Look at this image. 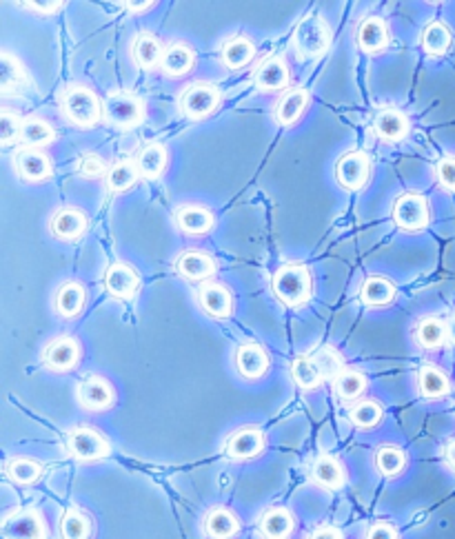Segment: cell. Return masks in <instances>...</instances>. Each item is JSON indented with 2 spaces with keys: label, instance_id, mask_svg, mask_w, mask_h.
Returning a JSON list of instances; mask_svg holds the SVG:
<instances>
[{
  "label": "cell",
  "instance_id": "cell-1",
  "mask_svg": "<svg viewBox=\"0 0 455 539\" xmlns=\"http://www.w3.org/2000/svg\"><path fill=\"white\" fill-rule=\"evenodd\" d=\"M273 293L286 307H302L313 293V277L304 264H286L273 276Z\"/></svg>",
  "mask_w": 455,
  "mask_h": 539
},
{
  "label": "cell",
  "instance_id": "cell-2",
  "mask_svg": "<svg viewBox=\"0 0 455 539\" xmlns=\"http://www.w3.org/2000/svg\"><path fill=\"white\" fill-rule=\"evenodd\" d=\"M60 109H63L65 118L78 127H94L103 116L100 98L82 85H69L60 94Z\"/></svg>",
  "mask_w": 455,
  "mask_h": 539
},
{
  "label": "cell",
  "instance_id": "cell-3",
  "mask_svg": "<svg viewBox=\"0 0 455 539\" xmlns=\"http://www.w3.org/2000/svg\"><path fill=\"white\" fill-rule=\"evenodd\" d=\"M331 45V32L320 16H307L298 23L294 34V47L300 59H318Z\"/></svg>",
  "mask_w": 455,
  "mask_h": 539
},
{
  "label": "cell",
  "instance_id": "cell-4",
  "mask_svg": "<svg viewBox=\"0 0 455 539\" xmlns=\"http://www.w3.org/2000/svg\"><path fill=\"white\" fill-rule=\"evenodd\" d=\"M105 116L122 129L136 127L145 121V103L131 91H114L105 100Z\"/></svg>",
  "mask_w": 455,
  "mask_h": 539
},
{
  "label": "cell",
  "instance_id": "cell-5",
  "mask_svg": "<svg viewBox=\"0 0 455 539\" xmlns=\"http://www.w3.org/2000/svg\"><path fill=\"white\" fill-rule=\"evenodd\" d=\"M428 218H431L428 200L420 193H402L393 205V220L404 231H420L427 227Z\"/></svg>",
  "mask_w": 455,
  "mask_h": 539
},
{
  "label": "cell",
  "instance_id": "cell-6",
  "mask_svg": "<svg viewBox=\"0 0 455 539\" xmlns=\"http://www.w3.org/2000/svg\"><path fill=\"white\" fill-rule=\"evenodd\" d=\"M67 446L74 457L82 459V462H96V459H103L109 455V441L90 426L74 428L69 433Z\"/></svg>",
  "mask_w": 455,
  "mask_h": 539
},
{
  "label": "cell",
  "instance_id": "cell-7",
  "mask_svg": "<svg viewBox=\"0 0 455 539\" xmlns=\"http://www.w3.org/2000/svg\"><path fill=\"white\" fill-rule=\"evenodd\" d=\"M3 535H5V539H45L47 526L41 512L25 508V511L7 515L5 524H3Z\"/></svg>",
  "mask_w": 455,
  "mask_h": 539
},
{
  "label": "cell",
  "instance_id": "cell-8",
  "mask_svg": "<svg viewBox=\"0 0 455 539\" xmlns=\"http://www.w3.org/2000/svg\"><path fill=\"white\" fill-rule=\"evenodd\" d=\"M183 112L187 113L189 118H207L209 113H214V109L220 105V91L216 90L214 85H192L187 87V91L183 94Z\"/></svg>",
  "mask_w": 455,
  "mask_h": 539
},
{
  "label": "cell",
  "instance_id": "cell-9",
  "mask_svg": "<svg viewBox=\"0 0 455 539\" xmlns=\"http://www.w3.org/2000/svg\"><path fill=\"white\" fill-rule=\"evenodd\" d=\"M369 158L362 152H351L342 156L335 165V178L347 189H362L369 180Z\"/></svg>",
  "mask_w": 455,
  "mask_h": 539
},
{
  "label": "cell",
  "instance_id": "cell-10",
  "mask_svg": "<svg viewBox=\"0 0 455 539\" xmlns=\"http://www.w3.org/2000/svg\"><path fill=\"white\" fill-rule=\"evenodd\" d=\"M43 360H45V364L51 371H59V373L72 371L78 364V360H81V347H78V342L74 338L63 335V338H56L54 342L47 344Z\"/></svg>",
  "mask_w": 455,
  "mask_h": 539
},
{
  "label": "cell",
  "instance_id": "cell-11",
  "mask_svg": "<svg viewBox=\"0 0 455 539\" xmlns=\"http://www.w3.org/2000/svg\"><path fill=\"white\" fill-rule=\"evenodd\" d=\"M114 388L100 375H90L78 387V400L90 410H107L114 404Z\"/></svg>",
  "mask_w": 455,
  "mask_h": 539
},
{
  "label": "cell",
  "instance_id": "cell-12",
  "mask_svg": "<svg viewBox=\"0 0 455 539\" xmlns=\"http://www.w3.org/2000/svg\"><path fill=\"white\" fill-rule=\"evenodd\" d=\"M105 286H107L109 295H114V298L129 300L134 298L136 291H138L140 277L134 267H129V264L125 262H116L105 273Z\"/></svg>",
  "mask_w": 455,
  "mask_h": 539
},
{
  "label": "cell",
  "instance_id": "cell-13",
  "mask_svg": "<svg viewBox=\"0 0 455 539\" xmlns=\"http://www.w3.org/2000/svg\"><path fill=\"white\" fill-rule=\"evenodd\" d=\"M264 449V435L258 428H240V431L233 433L227 440V455L231 459H249L255 457L260 450Z\"/></svg>",
  "mask_w": 455,
  "mask_h": 539
},
{
  "label": "cell",
  "instance_id": "cell-14",
  "mask_svg": "<svg viewBox=\"0 0 455 539\" xmlns=\"http://www.w3.org/2000/svg\"><path fill=\"white\" fill-rule=\"evenodd\" d=\"M198 302L205 309V313H209L211 317H229L233 313V298L231 291L223 285H207L202 286L200 293H198Z\"/></svg>",
  "mask_w": 455,
  "mask_h": 539
},
{
  "label": "cell",
  "instance_id": "cell-15",
  "mask_svg": "<svg viewBox=\"0 0 455 539\" xmlns=\"http://www.w3.org/2000/svg\"><path fill=\"white\" fill-rule=\"evenodd\" d=\"M176 223L189 236H202V233L211 231L216 224V218L211 211L198 205H184L176 211Z\"/></svg>",
  "mask_w": 455,
  "mask_h": 539
},
{
  "label": "cell",
  "instance_id": "cell-16",
  "mask_svg": "<svg viewBox=\"0 0 455 539\" xmlns=\"http://www.w3.org/2000/svg\"><path fill=\"white\" fill-rule=\"evenodd\" d=\"M236 366L242 378L258 379L267 373L269 355L258 344H242L236 353Z\"/></svg>",
  "mask_w": 455,
  "mask_h": 539
},
{
  "label": "cell",
  "instance_id": "cell-17",
  "mask_svg": "<svg viewBox=\"0 0 455 539\" xmlns=\"http://www.w3.org/2000/svg\"><path fill=\"white\" fill-rule=\"evenodd\" d=\"M388 43V32H387V23L378 16H369L360 23L357 27V45H360L362 51L366 54H378L387 47Z\"/></svg>",
  "mask_w": 455,
  "mask_h": 539
},
{
  "label": "cell",
  "instance_id": "cell-18",
  "mask_svg": "<svg viewBox=\"0 0 455 539\" xmlns=\"http://www.w3.org/2000/svg\"><path fill=\"white\" fill-rule=\"evenodd\" d=\"M176 269H178L180 276L187 277V280L200 282L214 276L216 262L211 255L202 254V251H184L178 258V262H176Z\"/></svg>",
  "mask_w": 455,
  "mask_h": 539
},
{
  "label": "cell",
  "instance_id": "cell-19",
  "mask_svg": "<svg viewBox=\"0 0 455 539\" xmlns=\"http://www.w3.org/2000/svg\"><path fill=\"white\" fill-rule=\"evenodd\" d=\"M16 171L29 183H41L51 176V162L43 152L27 149V152H20L16 156Z\"/></svg>",
  "mask_w": 455,
  "mask_h": 539
},
{
  "label": "cell",
  "instance_id": "cell-20",
  "mask_svg": "<svg viewBox=\"0 0 455 539\" xmlns=\"http://www.w3.org/2000/svg\"><path fill=\"white\" fill-rule=\"evenodd\" d=\"M294 515L286 508H271L260 519V535L264 539H289L294 533Z\"/></svg>",
  "mask_w": 455,
  "mask_h": 539
},
{
  "label": "cell",
  "instance_id": "cell-21",
  "mask_svg": "<svg viewBox=\"0 0 455 539\" xmlns=\"http://www.w3.org/2000/svg\"><path fill=\"white\" fill-rule=\"evenodd\" d=\"M307 105H309V91L307 90L298 87V90L286 91V94L282 96V98L278 100V105H276L278 125H282V127L294 125V122L298 121L300 116H302V112L307 109Z\"/></svg>",
  "mask_w": 455,
  "mask_h": 539
},
{
  "label": "cell",
  "instance_id": "cell-22",
  "mask_svg": "<svg viewBox=\"0 0 455 539\" xmlns=\"http://www.w3.org/2000/svg\"><path fill=\"white\" fill-rule=\"evenodd\" d=\"M193 63H196V54L192 51V47H187L184 43H174L162 54L161 67L167 76H184L193 67Z\"/></svg>",
  "mask_w": 455,
  "mask_h": 539
},
{
  "label": "cell",
  "instance_id": "cell-23",
  "mask_svg": "<svg viewBox=\"0 0 455 539\" xmlns=\"http://www.w3.org/2000/svg\"><path fill=\"white\" fill-rule=\"evenodd\" d=\"M313 480L318 481L325 488H342L344 481H347V473H344V466L331 455H320V457L313 462Z\"/></svg>",
  "mask_w": 455,
  "mask_h": 539
},
{
  "label": "cell",
  "instance_id": "cell-24",
  "mask_svg": "<svg viewBox=\"0 0 455 539\" xmlns=\"http://www.w3.org/2000/svg\"><path fill=\"white\" fill-rule=\"evenodd\" d=\"M240 530V521L229 508H214L205 517V533L211 539H231Z\"/></svg>",
  "mask_w": 455,
  "mask_h": 539
},
{
  "label": "cell",
  "instance_id": "cell-25",
  "mask_svg": "<svg viewBox=\"0 0 455 539\" xmlns=\"http://www.w3.org/2000/svg\"><path fill=\"white\" fill-rule=\"evenodd\" d=\"M418 388H420V395L427 397V400H437V397L449 395L451 384L444 371H440L437 366L427 364L422 366L418 373Z\"/></svg>",
  "mask_w": 455,
  "mask_h": 539
},
{
  "label": "cell",
  "instance_id": "cell-26",
  "mask_svg": "<svg viewBox=\"0 0 455 539\" xmlns=\"http://www.w3.org/2000/svg\"><path fill=\"white\" fill-rule=\"evenodd\" d=\"M360 298L369 307H387L396 298V285L391 280H387V277L369 276L365 280V285H362Z\"/></svg>",
  "mask_w": 455,
  "mask_h": 539
},
{
  "label": "cell",
  "instance_id": "cell-27",
  "mask_svg": "<svg viewBox=\"0 0 455 539\" xmlns=\"http://www.w3.org/2000/svg\"><path fill=\"white\" fill-rule=\"evenodd\" d=\"M162 54H165V51H162L161 41H158L153 34L143 32L136 36L134 47H131V56H134V60L138 67H143V69L156 67V65L162 60Z\"/></svg>",
  "mask_w": 455,
  "mask_h": 539
},
{
  "label": "cell",
  "instance_id": "cell-28",
  "mask_svg": "<svg viewBox=\"0 0 455 539\" xmlns=\"http://www.w3.org/2000/svg\"><path fill=\"white\" fill-rule=\"evenodd\" d=\"M87 227V218L82 211L78 209H60L59 214L51 218V231L54 236L63 238V240H74V238L82 236Z\"/></svg>",
  "mask_w": 455,
  "mask_h": 539
},
{
  "label": "cell",
  "instance_id": "cell-29",
  "mask_svg": "<svg viewBox=\"0 0 455 539\" xmlns=\"http://www.w3.org/2000/svg\"><path fill=\"white\" fill-rule=\"evenodd\" d=\"M373 129L378 134V138H382L384 143H397V140H402L409 134V121L400 112H382L375 118Z\"/></svg>",
  "mask_w": 455,
  "mask_h": 539
},
{
  "label": "cell",
  "instance_id": "cell-30",
  "mask_svg": "<svg viewBox=\"0 0 455 539\" xmlns=\"http://www.w3.org/2000/svg\"><path fill=\"white\" fill-rule=\"evenodd\" d=\"M85 307V286L81 282H65L56 293V309L63 317H76Z\"/></svg>",
  "mask_w": 455,
  "mask_h": 539
},
{
  "label": "cell",
  "instance_id": "cell-31",
  "mask_svg": "<svg viewBox=\"0 0 455 539\" xmlns=\"http://www.w3.org/2000/svg\"><path fill=\"white\" fill-rule=\"evenodd\" d=\"M286 82H289V69L278 59L264 60L258 67V72H255V85L264 91L282 90Z\"/></svg>",
  "mask_w": 455,
  "mask_h": 539
},
{
  "label": "cell",
  "instance_id": "cell-32",
  "mask_svg": "<svg viewBox=\"0 0 455 539\" xmlns=\"http://www.w3.org/2000/svg\"><path fill=\"white\" fill-rule=\"evenodd\" d=\"M451 43H453L451 29L444 23H437V20L428 23L422 29V36H420V45L431 56H444L451 50Z\"/></svg>",
  "mask_w": 455,
  "mask_h": 539
},
{
  "label": "cell",
  "instance_id": "cell-33",
  "mask_svg": "<svg viewBox=\"0 0 455 539\" xmlns=\"http://www.w3.org/2000/svg\"><path fill=\"white\" fill-rule=\"evenodd\" d=\"M136 167H138V174L145 176V178H158V176L165 174L167 149L162 145H147L136 158Z\"/></svg>",
  "mask_w": 455,
  "mask_h": 539
},
{
  "label": "cell",
  "instance_id": "cell-34",
  "mask_svg": "<svg viewBox=\"0 0 455 539\" xmlns=\"http://www.w3.org/2000/svg\"><path fill=\"white\" fill-rule=\"evenodd\" d=\"M27 85V74L23 65L10 54H0V90L10 94V91H20Z\"/></svg>",
  "mask_w": 455,
  "mask_h": 539
},
{
  "label": "cell",
  "instance_id": "cell-35",
  "mask_svg": "<svg viewBox=\"0 0 455 539\" xmlns=\"http://www.w3.org/2000/svg\"><path fill=\"white\" fill-rule=\"evenodd\" d=\"M255 56V47L249 38L238 36L231 38L227 45L223 47V63L229 69H242L245 65H249Z\"/></svg>",
  "mask_w": 455,
  "mask_h": 539
},
{
  "label": "cell",
  "instance_id": "cell-36",
  "mask_svg": "<svg viewBox=\"0 0 455 539\" xmlns=\"http://www.w3.org/2000/svg\"><path fill=\"white\" fill-rule=\"evenodd\" d=\"M446 338H449V329H446L444 322L437 320V317H424V320H420V324L415 326V340H418L420 347L424 348H440Z\"/></svg>",
  "mask_w": 455,
  "mask_h": 539
},
{
  "label": "cell",
  "instance_id": "cell-37",
  "mask_svg": "<svg viewBox=\"0 0 455 539\" xmlns=\"http://www.w3.org/2000/svg\"><path fill=\"white\" fill-rule=\"evenodd\" d=\"M291 375H294V382L300 388H307V391L320 387L322 379H325V371L320 369V364L313 357H298L291 366Z\"/></svg>",
  "mask_w": 455,
  "mask_h": 539
},
{
  "label": "cell",
  "instance_id": "cell-38",
  "mask_svg": "<svg viewBox=\"0 0 455 539\" xmlns=\"http://www.w3.org/2000/svg\"><path fill=\"white\" fill-rule=\"evenodd\" d=\"M56 131L50 122L41 121V118H29L23 122V131H20V140L29 147H45V145L54 143Z\"/></svg>",
  "mask_w": 455,
  "mask_h": 539
},
{
  "label": "cell",
  "instance_id": "cell-39",
  "mask_svg": "<svg viewBox=\"0 0 455 539\" xmlns=\"http://www.w3.org/2000/svg\"><path fill=\"white\" fill-rule=\"evenodd\" d=\"M60 535L63 539H90L91 537V521L85 512L76 511H67L60 519Z\"/></svg>",
  "mask_w": 455,
  "mask_h": 539
},
{
  "label": "cell",
  "instance_id": "cell-40",
  "mask_svg": "<svg viewBox=\"0 0 455 539\" xmlns=\"http://www.w3.org/2000/svg\"><path fill=\"white\" fill-rule=\"evenodd\" d=\"M136 180H138V167H136V162L118 160L116 165L109 167L107 184L112 191H127Z\"/></svg>",
  "mask_w": 455,
  "mask_h": 539
},
{
  "label": "cell",
  "instance_id": "cell-41",
  "mask_svg": "<svg viewBox=\"0 0 455 539\" xmlns=\"http://www.w3.org/2000/svg\"><path fill=\"white\" fill-rule=\"evenodd\" d=\"M366 378L360 371H342L335 375V393L344 400H356L365 393Z\"/></svg>",
  "mask_w": 455,
  "mask_h": 539
},
{
  "label": "cell",
  "instance_id": "cell-42",
  "mask_svg": "<svg viewBox=\"0 0 455 539\" xmlns=\"http://www.w3.org/2000/svg\"><path fill=\"white\" fill-rule=\"evenodd\" d=\"M41 464L27 457H16L7 464V475H10V480L16 481V484H34V481L41 477Z\"/></svg>",
  "mask_w": 455,
  "mask_h": 539
},
{
  "label": "cell",
  "instance_id": "cell-43",
  "mask_svg": "<svg viewBox=\"0 0 455 539\" xmlns=\"http://www.w3.org/2000/svg\"><path fill=\"white\" fill-rule=\"evenodd\" d=\"M404 464H406L404 453H402L400 449H396V446H382V449L375 453V466H378V471L387 477H393L397 475V473H402Z\"/></svg>",
  "mask_w": 455,
  "mask_h": 539
},
{
  "label": "cell",
  "instance_id": "cell-44",
  "mask_svg": "<svg viewBox=\"0 0 455 539\" xmlns=\"http://www.w3.org/2000/svg\"><path fill=\"white\" fill-rule=\"evenodd\" d=\"M380 419H382V406L373 400H365L360 404L353 406L351 410V422L357 428H373L378 426Z\"/></svg>",
  "mask_w": 455,
  "mask_h": 539
},
{
  "label": "cell",
  "instance_id": "cell-45",
  "mask_svg": "<svg viewBox=\"0 0 455 539\" xmlns=\"http://www.w3.org/2000/svg\"><path fill=\"white\" fill-rule=\"evenodd\" d=\"M20 131H23V122H20V118L16 113H0V143L12 145L14 140L20 138Z\"/></svg>",
  "mask_w": 455,
  "mask_h": 539
},
{
  "label": "cell",
  "instance_id": "cell-46",
  "mask_svg": "<svg viewBox=\"0 0 455 539\" xmlns=\"http://www.w3.org/2000/svg\"><path fill=\"white\" fill-rule=\"evenodd\" d=\"M435 178L442 189L455 191V158H442L435 165Z\"/></svg>",
  "mask_w": 455,
  "mask_h": 539
},
{
  "label": "cell",
  "instance_id": "cell-47",
  "mask_svg": "<svg viewBox=\"0 0 455 539\" xmlns=\"http://www.w3.org/2000/svg\"><path fill=\"white\" fill-rule=\"evenodd\" d=\"M78 171L85 178H98V176H103L107 171V162L100 156H96V153H85L81 158V162H78Z\"/></svg>",
  "mask_w": 455,
  "mask_h": 539
},
{
  "label": "cell",
  "instance_id": "cell-48",
  "mask_svg": "<svg viewBox=\"0 0 455 539\" xmlns=\"http://www.w3.org/2000/svg\"><path fill=\"white\" fill-rule=\"evenodd\" d=\"M366 539H397V530L393 528L391 524L380 521V524L371 526L369 533H366Z\"/></svg>",
  "mask_w": 455,
  "mask_h": 539
},
{
  "label": "cell",
  "instance_id": "cell-49",
  "mask_svg": "<svg viewBox=\"0 0 455 539\" xmlns=\"http://www.w3.org/2000/svg\"><path fill=\"white\" fill-rule=\"evenodd\" d=\"M23 7L38 12V14H54V12L63 10L65 3H54V0H50V3H23Z\"/></svg>",
  "mask_w": 455,
  "mask_h": 539
},
{
  "label": "cell",
  "instance_id": "cell-50",
  "mask_svg": "<svg viewBox=\"0 0 455 539\" xmlns=\"http://www.w3.org/2000/svg\"><path fill=\"white\" fill-rule=\"evenodd\" d=\"M309 539H342V533L335 526H320V528L313 530Z\"/></svg>",
  "mask_w": 455,
  "mask_h": 539
},
{
  "label": "cell",
  "instance_id": "cell-51",
  "mask_svg": "<svg viewBox=\"0 0 455 539\" xmlns=\"http://www.w3.org/2000/svg\"><path fill=\"white\" fill-rule=\"evenodd\" d=\"M153 5H156L153 0H149V3H122V7H127L129 12H147L152 10Z\"/></svg>",
  "mask_w": 455,
  "mask_h": 539
},
{
  "label": "cell",
  "instance_id": "cell-52",
  "mask_svg": "<svg viewBox=\"0 0 455 539\" xmlns=\"http://www.w3.org/2000/svg\"><path fill=\"white\" fill-rule=\"evenodd\" d=\"M444 455H446V462H449V466L455 468V440H451L449 444H446Z\"/></svg>",
  "mask_w": 455,
  "mask_h": 539
},
{
  "label": "cell",
  "instance_id": "cell-53",
  "mask_svg": "<svg viewBox=\"0 0 455 539\" xmlns=\"http://www.w3.org/2000/svg\"><path fill=\"white\" fill-rule=\"evenodd\" d=\"M446 329H449V338H451V342L455 344V316L451 317V320H449V324H446Z\"/></svg>",
  "mask_w": 455,
  "mask_h": 539
}]
</instances>
